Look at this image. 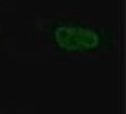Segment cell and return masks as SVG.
<instances>
[{"label":"cell","mask_w":126,"mask_h":114,"mask_svg":"<svg viewBox=\"0 0 126 114\" xmlns=\"http://www.w3.org/2000/svg\"><path fill=\"white\" fill-rule=\"evenodd\" d=\"M32 33L49 56L66 62L98 60L115 52V25L90 19L77 11H54L32 24Z\"/></svg>","instance_id":"6da1fadb"},{"label":"cell","mask_w":126,"mask_h":114,"mask_svg":"<svg viewBox=\"0 0 126 114\" xmlns=\"http://www.w3.org/2000/svg\"><path fill=\"white\" fill-rule=\"evenodd\" d=\"M0 114H8V113H6V109H2V108H0Z\"/></svg>","instance_id":"7a4b0ae2"},{"label":"cell","mask_w":126,"mask_h":114,"mask_svg":"<svg viewBox=\"0 0 126 114\" xmlns=\"http://www.w3.org/2000/svg\"><path fill=\"white\" fill-rule=\"evenodd\" d=\"M0 37H2V27H0ZM0 43H2V41H0Z\"/></svg>","instance_id":"3957f363"}]
</instances>
